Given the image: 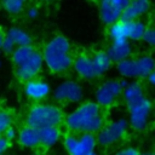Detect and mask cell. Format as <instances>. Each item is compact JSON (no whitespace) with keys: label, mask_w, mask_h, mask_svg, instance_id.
<instances>
[{"label":"cell","mask_w":155,"mask_h":155,"mask_svg":"<svg viewBox=\"0 0 155 155\" xmlns=\"http://www.w3.org/2000/svg\"><path fill=\"white\" fill-rule=\"evenodd\" d=\"M4 38H5V33L0 30V47H1V44H2V40H4Z\"/></svg>","instance_id":"e575fe53"},{"label":"cell","mask_w":155,"mask_h":155,"mask_svg":"<svg viewBox=\"0 0 155 155\" xmlns=\"http://www.w3.org/2000/svg\"><path fill=\"white\" fill-rule=\"evenodd\" d=\"M71 68L78 74V76L81 78V79H85V80L96 79V74H94L91 54L79 53L78 56H74Z\"/></svg>","instance_id":"8fae6325"},{"label":"cell","mask_w":155,"mask_h":155,"mask_svg":"<svg viewBox=\"0 0 155 155\" xmlns=\"http://www.w3.org/2000/svg\"><path fill=\"white\" fill-rule=\"evenodd\" d=\"M13 125V114L8 109L0 108V134H2L7 127Z\"/></svg>","instance_id":"484cf974"},{"label":"cell","mask_w":155,"mask_h":155,"mask_svg":"<svg viewBox=\"0 0 155 155\" xmlns=\"http://www.w3.org/2000/svg\"><path fill=\"white\" fill-rule=\"evenodd\" d=\"M115 5H117L122 11L125 10V7L128 5V2H130V0H111Z\"/></svg>","instance_id":"d6a6232c"},{"label":"cell","mask_w":155,"mask_h":155,"mask_svg":"<svg viewBox=\"0 0 155 155\" xmlns=\"http://www.w3.org/2000/svg\"><path fill=\"white\" fill-rule=\"evenodd\" d=\"M91 57H92V63H93V69H94L96 78H99V76L104 75L110 69L113 61L110 59L107 51L93 52L91 54Z\"/></svg>","instance_id":"e0dca14e"},{"label":"cell","mask_w":155,"mask_h":155,"mask_svg":"<svg viewBox=\"0 0 155 155\" xmlns=\"http://www.w3.org/2000/svg\"><path fill=\"white\" fill-rule=\"evenodd\" d=\"M117 154H121V155H137V154H139V150L133 148V147H125V148L120 149L117 151Z\"/></svg>","instance_id":"1f68e13d"},{"label":"cell","mask_w":155,"mask_h":155,"mask_svg":"<svg viewBox=\"0 0 155 155\" xmlns=\"http://www.w3.org/2000/svg\"><path fill=\"white\" fill-rule=\"evenodd\" d=\"M35 47L33 46V44L30 45H23V46H16V48L13 50V52L10 54L11 56V61L12 63L16 65H19L21 63H23L33 52H34Z\"/></svg>","instance_id":"603a6c76"},{"label":"cell","mask_w":155,"mask_h":155,"mask_svg":"<svg viewBox=\"0 0 155 155\" xmlns=\"http://www.w3.org/2000/svg\"><path fill=\"white\" fill-rule=\"evenodd\" d=\"M24 11H25V16L29 19H35L40 15V8H39L38 5H29V6L25 7Z\"/></svg>","instance_id":"f1b7e54d"},{"label":"cell","mask_w":155,"mask_h":155,"mask_svg":"<svg viewBox=\"0 0 155 155\" xmlns=\"http://www.w3.org/2000/svg\"><path fill=\"white\" fill-rule=\"evenodd\" d=\"M126 85L127 82L125 80H107L97 87L94 92V101L102 108H108L113 105L120 96H122V91Z\"/></svg>","instance_id":"8992f818"},{"label":"cell","mask_w":155,"mask_h":155,"mask_svg":"<svg viewBox=\"0 0 155 155\" xmlns=\"http://www.w3.org/2000/svg\"><path fill=\"white\" fill-rule=\"evenodd\" d=\"M122 10L111 0H101L99 2V18L105 25H110L121 19Z\"/></svg>","instance_id":"4fadbf2b"},{"label":"cell","mask_w":155,"mask_h":155,"mask_svg":"<svg viewBox=\"0 0 155 155\" xmlns=\"http://www.w3.org/2000/svg\"><path fill=\"white\" fill-rule=\"evenodd\" d=\"M45 67L53 74L67 73L73 64L74 54L70 41L64 35L52 36L42 47Z\"/></svg>","instance_id":"7a4b0ae2"},{"label":"cell","mask_w":155,"mask_h":155,"mask_svg":"<svg viewBox=\"0 0 155 155\" xmlns=\"http://www.w3.org/2000/svg\"><path fill=\"white\" fill-rule=\"evenodd\" d=\"M132 52V47L130 44V40H113L111 44L107 48V53L109 54L110 59L115 63L130 57Z\"/></svg>","instance_id":"9a60e30c"},{"label":"cell","mask_w":155,"mask_h":155,"mask_svg":"<svg viewBox=\"0 0 155 155\" xmlns=\"http://www.w3.org/2000/svg\"><path fill=\"white\" fill-rule=\"evenodd\" d=\"M143 40L151 45V46H155V27L154 28H147L145 33H144V36H143Z\"/></svg>","instance_id":"f546056e"},{"label":"cell","mask_w":155,"mask_h":155,"mask_svg":"<svg viewBox=\"0 0 155 155\" xmlns=\"http://www.w3.org/2000/svg\"><path fill=\"white\" fill-rule=\"evenodd\" d=\"M11 142H8L2 134H0V154H4V153H6L8 149H10V147H11Z\"/></svg>","instance_id":"4dcf8cb0"},{"label":"cell","mask_w":155,"mask_h":155,"mask_svg":"<svg viewBox=\"0 0 155 155\" xmlns=\"http://www.w3.org/2000/svg\"><path fill=\"white\" fill-rule=\"evenodd\" d=\"M108 35L113 40H125L127 39V24L125 19H119L115 23L108 25ZM128 40V39H127Z\"/></svg>","instance_id":"44dd1931"},{"label":"cell","mask_w":155,"mask_h":155,"mask_svg":"<svg viewBox=\"0 0 155 155\" xmlns=\"http://www.w3.org/2000/svg\"><path fill=\"white\" fill-rule=\"evenodd\" d=\"M149 7H150L149 0H130L128 5L122 11L121 19H126V21L137 19L144 13H147L149 11Z\"/></svg>","instance_id":"2e32d148"},{"label":"cell","mask_w":155,"mask_h":155,"mask_svg":"<svg viewBox=\"0 0 155 155\" xmlns=\"http://www.w3.org/2000/svg\"><path fill=\"white\" fill-rule=\"evenodd\" d=\"M28 0H1L2 8L11 16H18L24 12Z\"/></svg>","instance_id":"cb8c5ba5"},{"label":"cell","mask_w":155,"mask_h":155,"mask_svg":"<svg viewBox=\"0 0 155 155\" xmlns=\"http://www.w3.org/2000/svg\"><path fill=\"white\" fill-rule=\"evenodd\" d=\"M44 67H45V63H44L42 53L35 48L34 52L23 63H21L19 65H16L15 74L19 81L24 82L27 80L38 78L39 74L42 71Z\"/></svg>","instance_id":"9c48e42d"},{"label":"cell","mask_w":155,"mask_h":155,"mask_svg":"<svg viewBox=\"0 0 155 155\" xmlns=\"http://www.w3.org/2000/svg\"><path fill=\"white\" fill-rule=\"evenodd\" d=\"M17 143L25 149L34 150L40 148V137H39V130L25 125L22 126L18 130V136H17Z\"/></svg>","instance_id":"7c38bea8"},{"label":"cell","mask_w":155,"mask_h":155,"mask_svg":"<svg viewBox=\"0 0 155 155\" xmlns=\"http://www.w3.org/2000/svg\"><path fill=\"white\" fill-rule=\"evenodd\" d=\"M128 128V122L125 119H116L109 124H104V126L96 133L98 145L101 147H110L117 143L126 134Z\"/></svg>","instance_id":"52a82bcc"},{"label":"cell","mask_w":155,"mask_h":155,"mask_svg":"<svg viewBox=\"0 0 155 155\" xmlns=\"http://www.w3.org/2000/svg\"><path fill=\"white\" fill-rule=\"evenodd\" d=\"M153 154H155V150H154V151H153Z\"/></svg>","instance_id":"74e56055"},{"label":"cell","mask_w":155,"mask_h":155,"mask_svg":"<svg viewBox=\"0 0 155 155\" xmlns=\"http://www.w3.org/2000/svg\"><path fill=\"white\" fill-rule=\"evenodd\" d=\"M52 98L57 103L78 104L84 98V87L74 80H64L52 91Z\"/></svg>","instance_id":"5b68a950"},{"label":"cell","mask_w":155,"mask_h":155,"mask_svg":"<svg viewBox=\"0 0 155 155\" xmlns=\"http://www.w3.org/2000/svg\"><path fill=\"white\" fill-rule=\"evenodd\" d=\"M130 115V125L132 128L140 131L148 124V117L151 111V103L144 96L126 104Z\"/></svg>","instance_id":"ba28073f"},{"label":"cell","mask_w":155,"mask_h":155,"mask_svg":"<svg viewBox=\"0 0 155 155\" xmlns=\"http://www.w3.org/2000/svg\"><path fill=\"white\" fill-rule=\"evenodd\" d=\"M16 48V44L10 39V38H7L6 35H5V38H4V40H2V44H1V47H0V51L2 52V53H5V54H11L12 52H13V50Z\"/></svg>","instance_id":"4316f807"},{"label":"cell","mask_w":155,"mask_h":155,"mask_svg":"<svg viewBox=\"0 0 155 155\" xmlns=\"http://www.w3.org/2000/svg\"><path fill=\"white\" fill-rule=\"evenodd\" d=\"M126 24H127V39L128 40L138 41L143 39L144 33L147 30V27L143 22L138 19H132V21H126Z\"/></svg>","instance_id":"d6986e66"},{"label":"cell","mask_w":155,"mask_h":155,"mask_svg":"<svg viewBox=\"0 0 155 155\" xmlns=\"http://www.w3.org/2000/svg\"><path fill=\"white\" fill-rule=\"evenodd\" d=\"M116 69L122 78H137V67L134 58H125L116 63Z\"/></svg>","instance_id":"ffe728a7"},{"label":"cell","mask_w":155,"mask_h":155,"mask_svg":"<svg viewBox=\"0 0 155 155\" xmlns=\"http://www.w3.org/2000/svg\"><path fill=\"white\" fill-rule=\"evenodd\" d=\"M1 64H2V58H1V56H0V67H1Z\"/></svg>","instance_id":"8d00e7d4"},{"label":"cell","mask_w":155,"mask_h":155,"mask_svg":"<svg viewBox=\"0 0 155 155\" xmlns=\"http://www.w3.org/2000/svg\"><path fill=\"white\" fill-rule=\"evenodd\" d=\"M5 35L7 38H10L15 44L16 46H23V45H30L33 44V38L31 35L23 28L21 27H10L6 31H5Z\"/></svg>","instance_id":"ac0fdd59"},{"label":"cell","mask_w":155,"mask_h":155,"mask_svg":"<svg viewBox=\"0 0 155 155\" xmlns=\"http://www.w3.org/2000/svg\"><path fill=\"white\" fill-rule=\"evenodd\" d=\"M142 96H144L143 94V90H142L140 85L137 84V82H130V84H127L124 87L122 97H124L126 104H128V103H131V102L140 98Z\"/></svg>","instance_id":"d4e9b609"},{"label":"cell","mask_w":155,"mask_h":155,"mask_svg":"<svg viewBox=\"0 0 155 155\" xmlns=\"http://www.w3.org/2000/svg\"><path fill=\"white\" fill-rule=\"evenodd\" d=\"M137 78H147L155 68V62L150 56H142L136 58Z\"/></svg>","instance_id":"7402d4cb"},{"label":"cell","mask_w":155,"mask_h":155,"mask_svg":"<svg viewBox=\"0 0 155 155\" xmlns=\"http://www.w3.org/2000/svg\"><path fill=\"white\" fill-rule=\"evenodd\" d=\"M23 93L29 101L38 103L46 101L51 96L52 88L51 85L44 79L34 78L23 82Z\"/></svg>","instance_id":"30bf717a"},{"label":"cell","mask_w":155,"mask_h":155,"mask_svg":"<svg viewBox=\"0 0 155 155\" xmlns=\"http://www.w3.org/2000/svg\"><path fill=\"white\" fill-rule=\"evenodd\" d=\"M64 113L57 104L47 102L34 103L27 111L24 124L33 126L38 130L46 126L62 125L64 121Z\"/></svg>","instance_id":"3957f363"},{"label":"cell","mask_w":155,"mask_h":155,"mask_svg":"<svg viewBox=\"0 0 155 155\" xmlns=\"http://www.w3.org/2000/svg\"><path fill=\"white\" fill-rule=\"evenodd\" d=\"M2 136L8 140V142H15V140H17V136H18V130L13 126V125H11L10 127H7L6 128V131L2 133Z\"/></svg>","instance_id":"83f0119b"},{"label":"cell","mask_w":155,"mask_h":155,"mask_svg":"<svg viewBox=\"0 0 155 155\" xmlns=\"http://www.w3.org/2000/svg\"><path fill=\"white\" fill-rule=\"evenodd\" d=\"M68 131L75 133H97L104 126L102 107L96 101L80 102L76 108L64 116L63 121Z\"/></svg>","instance_id":"6da1fadb"},{"label":"cell","mask_w":155,"mask_h":155,"mask_svg":"<svg viewBox=\"0 0 155 155\" xmlns=\"http://www.w3.org/2000/svg\"><path fill=\"white\" fill-rule=\"evenodd\" d=\"M39 137H40V147H42L45 149L53 148L63 138L61 125L46 126V127L40 128L39 130Z\"/></svg>","instance_id":"5bb4252c"},{"label":"cell","mask_w":155,"mask_h":155,"mask_svg":"<svg viewBox=\"0 0 155 155\" xmlns=\"http://www.w3.org/2000/svg\"><path fill=\"white\" fill-rule=\"evenodd\" d=\"M62 144L64 150L70 155H93L98 142L96 133L69 132L63 136Z\"/></svg>","instance_id":"277c9868"},{"label":"cell","mask_w":155,"mask_h":155,"mask_svg":"<svg viewBox=\"0 0 155 155\" xmlns=\"http://www.w3.org/2000/svg\"><path fill=\"white\" fill-rule=\"evenodd\" d=\"M40 1H42V2H52L54 0H40Z\"/></svg>","instance_id":"d590c367"},{"label":"cell","mask_w":155,"mask_h":155,"mask_svg":"<svg viewBox=\"0 0 155 155\" xmlns=\"http://www.w3.org/2000/svg\"><path fill=\"white\" fill-rule=\"evenodd\" d=\"M147 78H148V81H149L153 86H155V68L153 69V71H151Z\"/></svg>","instance_id":"836d02e7"}]
</instances>
